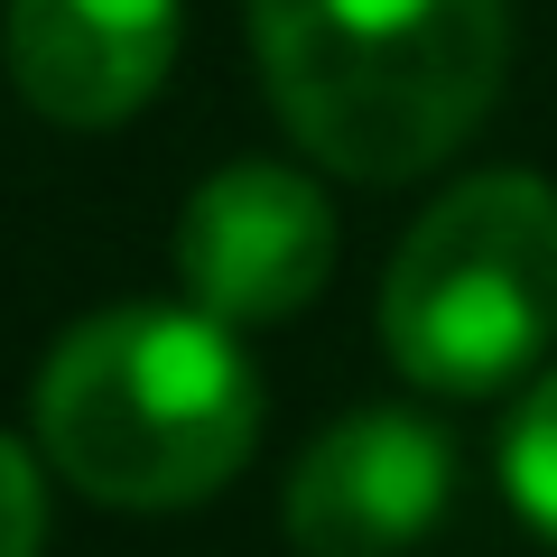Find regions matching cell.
Here are the masks:
<instances>
[{
	"label": "cell",
	"mask_w": 557,
	"mask_h": 557,
	"mask_svg": "<svg viewBox=\"0 0 557 557\" xmlns=\"http://www.w3.org/2000/svg\"><path fill=\"white\" fill-rule=\"evenodd\" d=\"M251 47L278 121L344 177L437 168L502 94V0H251Z\"/></svg>",
	"instance_id": "cell-1"
},
{
	"label": "cell",
	"mask_w": 557,
	"mask_h": 557,
	"mask_svg": "<svg viewBox=\"0 0 557 557\" xmlns=\"http://www.w3.org/2000/svg\"><path fill=\"white\" fill-rule=\"evenodd\" d=\"M260 381L205 307H102L38 372V446L57 474L121 511H177L242 474Z\"/></svg>",
	"instance_id": "cell-2"
},
{
	"label": "cell",
	"mask_w": 557,
	"mask_h": 557,
	"mask_svg": "<svg viewBox=\"0 0 557 557\" xmlns=\"http://www.w3.org/2000/svg\"><path fill=\"white\" fill-rule=\"evenodd\" d=\"M557 335V186L493 168L418 214L381 278V344L418 391L483 399Z\"/></svg>",
	"instance_id": "cell-3"
},
{
	"label": "cell",
	"mask_w": 557,
	"mask_h": 557,
	"mask_svg": "<svg viewBox=\"0 0 557 557\" xmlns=\"http://www.w3.org/2000/svg\"><path fill=\"white\" fill-rule=\"evenodd\" d=\"M177 270L186 298L223 325H278L298 317L335 270V214L298 168L242 159L196 186L177 223Z\"/></svg>",
	"instance_id": "cell-4"
},
{
	"label": "cell",
	"mask_w": 557,
	"mask_h": 557,
	"mask_svg": "<svg viewBox=\"0 0 557 557\" xmlns=\"http://www.w3.org/2000/svg\"><path fill=\"white\" fill-rule=\"evenodd\" d=\"M456 502V446L409 409L325 428L288 474V539L307 557H399Z\"/></svg>",
	"instance_id": "cell-5"
},
{
	"label": "cell",
	"mask_w": 557,
	"mask_h": 557,
	"mask_svg": "<svg viewBox=\"0 0 557 557\" xmlns=\"http://www.w3.org/2000/svg\"><path fill=\"white\" fill-rule=\"evenodd\" d=\"M10 84L65 131L131 121L177 57V0H10Z\"/></svg>",
	"instance_id": "cell-6"
},
{
	"label": "cell",
	"mask_w": 557,
	"mask_h": 557,
	"mask_svg": "<svg viewBox=\"0 0 557 557\" xmlns=\"http://www.w3.org/2000/svg\"><path fill=\"white\" fill-rule=\"evenodd\" d=\"M502 483H511L520 520L539 539H557V372L530 381V399H520L511 437H502Z\"/></svg>",
	"instance_id": "cell-7"
},
{
	"label": "cell",
	"mask_w": 557,
	"mask_h": 557,
	"mask_svg": "<svg viewBox=\"0 0 557 557\" xmlns=\"http://www.w3.org/2000/svg\"><path fill=\"white\" fill-rule=\"evenodd\" d=\"M47 539V483L20 437H0V557H38Z\"/></svg>",
	"instance_id": "cell-8"
}]
</instances>
